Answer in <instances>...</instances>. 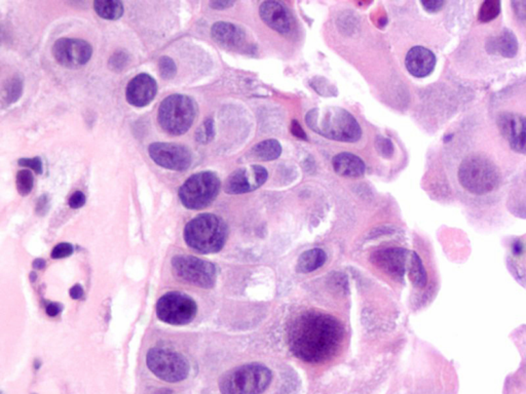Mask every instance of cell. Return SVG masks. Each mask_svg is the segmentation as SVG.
<instances>
[{
    "label": "cell",
    "instance_id": "277c9868",
    "mask_svg": "<svg viewBox=\"0 0 526 394\" xmlns=\"http://www.w3.org/2000/svg\"><path fill=\"white\" fill-rule=\"evenodd\" d=\"M225 222L214 213H201L193 218L184 229L187 246L201 254L220 252L227 239Z\"/></svg>",
    "mask_w": 526,
    "mask_h": 394
},
{
    "label": "cell",
    "instance_id": "74e56055",
    "mask_svg": "<svg viewBox=\"0 0 526 394\" xmlns=\"http://www.w3.org/2000/svg\"><path fill=\"white\" fill-rule=\"evenodd\" d=\"M60 311H61V306H60L59 304L49 303V305L47 306V315L51 316V317L57 316L58 314L60 313Z\"/></svg>",
    "mask_w": 526,
    "mask_h": 394
},
{
    "label": "cell",
    "instance_id": "f1b7e54d",
    "mask_svg": "<svg viewBox=\"0 0 526 394\" xmlns=\"http://www.w3.org/2000/svg\"><path fill=\"white\" fill-rule=\"evenodd\" d=\"M160 76L164 79H172L176 75L177 68L175 62L171 57H162L158 62Z\"/></svg>",
    "mask_w": 526,
    "mask_h": 394
},
{
    "label": "cell",
    "instance_id": "cb8c5ba5",
    "mask_svg": "<svg viewBox=\"0 0 526 394\" xmlns=\"http://www.w3.org/2000/svg\"><path fill=\"white\" fill-rule=\"evenodd\" d=\"M490 43L492 44L493 51L503 57H514L517 53V39L514 36L513 33L509 31H505L503 34L493 39V41H490Z\"/></svg>",
    "mask_w": 526,
    "mask_h": 394
},
{
    "label": "cell",
    "instance_id": "52a82bcc",
    "mask_svg": "<svg viewBox=\"0 0 526 394\" xmlns=\"http://www.w3.org/2000/svg\"><path fill=\"white\" fill-rule=\"evenodd\" d=\"M221 182L213 172H201L189 176L179 189V198L189 209H201L211 205L219 194Z\"/></svg>",
    "mask_w": 526,
    "mask_h": 394
},
{
    "label": "cell",
    "instance_id": "30bf717a",
    "mask_svg": "<svg viewBox=\"0 0 526 394\" xmlns=\"http://www.w3.org/2000/svg\"><path fill=\"white\" fill-rule=\"evenodd\" d=\"M172 266L176 274L186 283L203 289L215 285L217 270L215 265L193 256H176L172 259Z\"/></svg>",
    "mask_w": 526,
    "mask_h": 394
},
{
    "label": "cell",
    "instance_id": "e575fe53",
    "mask_svg": "<svg viewBox=\"0 0 526 394\" xmlns=\"http://www.w3.org/2000/svg\"><path fill=\"white\" fill-rule=\"evenodd\" d=\"M86 203V195L82 191H76L69 198V205L72 209H79Z\"/></svg>",
    "mask_w": 526,
    "mask_h": 394
},
{
    "label": "cell",
    "instance_id": "5bb4252c",
    "mask_svg": "<svg viewBox=\"0 0 526 394\" xmlns=\"http://www.w3.org/2000/svg\"><path fill=\"white\" fill-rule=\"evenodd\" d=\"M503 262L514 280L526 291V234L503 240Z\"/></svg>",
    "mask_w": 526,
    "mask_h": 394
},
{
    "label": "cell",
    "instance_id": "7a4b0ae2",
    "mask_svg": "<svg viewBox=\"0 0 526 394\" xmlns=\"http://www.w3.org/2000/svg\"><path fill=\"white\" fill-rule=\"evenodd\" d=\"M458 186L462 205L475 211L494 207L499 201V191L501 186V174L497 166L489 158L482 155H471L464 158L458 168Z\"/></svg>",
    "mask_w": 526,
    "mask_h": 394
},
{
    "label": "cell",
    "instance_id": "6da1fadb",
    "mask_svg": "<svg viewBox=\"0 0 526 394\" xmlns=\"http://www.w3.org/2000/svg\"><path fill=\"white\" fill-rule=\"evenodd\" d=\"M345 328L334 316L316 310L299 314L288 332L290 349L300 360L321 363L332 358L342 344Z\"/></svg>",
    "mask_w": 526,
    "mask_h": 394
},
{
    "label": "cell",
    "instance_id": "60d3db41",
    "mask_svg": "<svg viewBox=\"0 0 526 394\" xmlns=\"http://www.w3.org/2000/svg\"><path fill=\"white\" fill-rule=\"evenodd\" d=\"M45 266V260H41V259H37V260H35L34 262H33V267H34L35 269H38V270L39 269H42Z\"/></svg>",
    "mask_w": 526,
    "mask_h": 394
},
{
    "label": "cell",
    "instance_id": "d4e9b609",
    "mask_svg": "<svg viewBox=\"0 0 526 394\" xmlns=\"http://www.w3.org/2000/svg\"><path fill=\"white\" fill-rule=\"evenodd\" d=\"M95 10L101 18L105 20H117L123 14V4L117 0H107V1H95Z\"/></svg>",
    "mask_w": 526,
    "mask_h": 394
},
{
    "label": "cell",
    "instance_id": "1f68e13d",
    "mask_svg": "<svg viewBox=\"0 0 526 394\" xmlns=\"http://www.w3.org/2000/svg\"><path fill=\"white\" fill-rule=\"evenodd\" d=\"M127 55L125 51H117L111 57L109 64L113 70H121L127 65Z\"/></svg>",
    "mask_w": 526,
    "mask_h": 394
},
{
    "label": "cell",
    "instance_id": "f546056e",
    "mask_svg": "<svg viewBox=\"0 0 526 394\" xmlns=\"http://www.w3.org/2000/svg\"><path fill=\"white\" fill-rule=\"evenodd\" d=\"M4 92L8 103L16 102L22 94V81L18 78H12L6 86Z\"/></svg>",
    "mask_w": 526,
    "mask_h": 394
},
{
    "label": "cell",
    "instance_id": "4fadbf2b",
    "mask_svg": "<svg viewBox=\"0 0 526 394\" xmlns=\"http://www.w3.org/2000/svg\"><path fill=\"white\" fill-rule=\"evenodd\" d=\"M55 61L69 69H77L86 65L92 55L90 43L82 39L61 38L53 47Z\"/></svg>",
    "mask_w": 526,
    "mask_h": 394
},
{
    "label": "cell",
    "instance_id": "484cf974",
    "mask_svg": "<svg viewBox=\"0 0 526 394\" xmlns=\"http://www.w3.org/2000/svg\"><path fill=\"white\" fill-rule=\"evenodd\" d=\"M501 12V2L499 0H487L481 5L478 18L480 22L487 23L497 18Z\"/></svg>",
    "mask_w": 526,
    "mask_h": 394
},
{
    "label": "cell",
    "instance_id": "d6986e66",
    "mask_svg": "<svg viewBox=\"0 0 526 394\" xmlns=\"http://www.w3.org/2000/svg\"><path fill=\"white\" fill-rule=\"evenodd\" d=\"M437 63L433 51L423 47H414L409 49L405 57L407 71L417 78L425 77L434 71Z\"/></svg>",
    "mask_w": 526,
    "mask_h": 394
},
{
    "label": "cell",
    "instance_id": "b9f144b4",
    "mask_svg": "<svg viewBox=\"0 0 526 394\" xmlns=\"http://www.w3.org/2000/svg\"><path fill=\"white\" fill-rule=\"evenodd\" d=\"M156 394H174L172 391H170V390H160V391H158Z\"/></svg>",
    "mask_w": 526,
    "mask_h": 394
},
{
    "label": "cell",
    "instance_id": "4dcf8cb0",
    "mask_svg": "<svg viewBox=\"0 0 526 394\" xmlns=\"http://www.w3.org/2000/svg\"><path fill=\"white\" fill-rule=\"evenodd\" d=\"M73 252V246L70 244H59L51 250V258L62 259L69 257Z\"/></svg>",
    "mask_w": 526,
    "mask_h": 394
},
{
    "label": "cell",
    "instance_id": "d6a6232c",
    "mask_svg": "<svg viewBox=\"0 0 526 394\" xmlns=\"http://www.w3.org/2000/svg\"><path fill=\"white\" fill-rule=\"evenodd\" d=\"M18 164L21 166H26V168H31L37 174H41L43 170L42 162H41V159L39 157L22 158V159L18 160Z\"/></svg>",
    "mask_w": 526,
    "mask_h": 394
},
{
    "label": "cell",
    "instance_id": "83f0119b",
    "mask_svg": "<svg viewBox=\"0 0 526 394\" xmlns=\"http://www.w3.org/2000/svg\"><path fill=\"white\" fill-rule=\"evenodd\" d=\"M214 135H215V131H214L213 120L211 118H208L203 121V124L197 129L195 137H197V141L199 142V143L207 144L213 139Z\"/></svg>",
    "mask_w": 526,
    "mask_h": 394
},
{
    "label": "cell",
    "instance_id": "ba28073f",
    "mask_svg": "<svg viewBox=\"0 0 526 394\" xmlns=\"http://www.w3.org/2000/svg\"><path fill=\"white\" fill-rule=\"evenodd\" d=\"M148 369L160 380L176 383L186 379L189 365L183 355L168 349L152 348L146 356Z\"/></svg>",
    "mask_w": 526,
    "mask_h": 394
},
{
    "label": "cell",
    "instance_id": "8992f818",
    "mask_svg": "<svg viewBox=\"0 0 526 394\" xmlns=\"http://www.w3.org/2000/svg\"><path fill=\"white\" fill-rule=\"evenodd\" d=\"M197 106L190 96L172 94L164 98L158 109V123L168 135L186 133L197 116Z\"/></svg>",
    "mask_w": 526,
    "mask_h": 394
},
{
    "label": "cell",
    "instance_id": "8d00e7d4",
    "mask_svg": "<svg viewBox=\"0 0 526 394\" xmlns=\"http://www.w3.org/2000/svg\"><path fill=\"white\" fill-rule=\"evenodd\" d=\"M291 131L292 133H293L295 137H297L298 139H308V137H306V133H304L303 129H302V127H300L299 123H298L296 120L292 121Z\"/></svg>",
    "mask_w": 526,
    "mask_h": 394
},
{
    "label": "cell",
    "instance_id": "8fae6325",
    "mask_svg": "<svg viewBox=\"0 0 526 394\" xmlns=\"http://www.w3.org/2000/svg\"><path fill=\"white\" fill-rule=\"evenodd\" d=\"M414 252L404 248H384L374 252L371 260L375 266L399 281L408 275Z\"/></svg>",
    "mask_w": 526,
    "mask_h": 394
},
{
    "label": "cell",
    "instance_id": "44dd1931",
    "mask_svg": "<svg viewBox=\"0 0 526 394\" xmlns=\"http://www.w3.org/2000/svg\"><path fill=\"white\" fill-rule=\"evenodd\" d=\"M332 166L339 176L347 178H360L365 174L366 164L359 156L349 152H342L333 157Z\"/></svg>",
    "mask_w": 526,
    "mask_h": 394
},
{
    "label": "cell",
    "instance_id": "ab89813d",
    "mask_svg": "<svg viewBox=\"0 0 526 394\" xmlns=\"http://www.w3.org/2000/svg\"><path fill=\"white\" fill-rule=\"evenodd\" d=\"M234 4L232 1H212L210 2V5L216 10H224V8H229Z\"/></svg>",
    "mask_w": 526,
    "mask_h": 394
},
{
    "label": "cell",
    "instance_id": "9c48e42d",
    "mask_svg": "<svg viewBox=\"0 0 526 394\" xmlns=\"http://www.w3.org/2000/svg\"><path fill=\"white\" fill-rule=\"evenodd\" d=\"M195 302L185 293L171 291L156 303V315L166 324L182 326L189 324L197 315Z\"/></svg>",
    "mask_w": 526,
    "mask_h": 394
},
{
    "label": "cell",
    "instance_id": "7402d4cb",
    "mask_svg": "<svg viewBox=\"0 0 526 394\" xmlns=\"http://www.w3.org/2000/svg\"><path fill=\"white\" fill-rule=\"evenodd\" d=\"M327 254L321 248H312L300 254L296 264V271L302 274L314 272L326 263Z\"/></svg>",
    "mask_w": 526,
    "mask_h": 394
},
{
    "label": "cell",
    "instance_id": "2e32d148",
    "mask_svg": "<svg viewBox=\"0 0 526 394\" xmlns=\"http://www.w3.org/2000/svg\"><path fill=\"white\" fill-rule=\"evenodd\" d=\"M268 178L266 168L261 166H249L234 170L224 184L228 194H244L260 188Z\"/></svg>",
    "mask_w": 526,
    "mask_h": 394
},
{
    "label": "cell",
    "instance_id": "3957f363",
    "mask_svg": "<svg viewBox=\"0 0 526 394\" xmlns=\"http://www.w3.org/2000/svg\"><path fill=\"white\" fill-rule=\"evenodd\" d=\"M305 121L314 133L334 141L355 143L362 135L357 119L340 107H320L308 112Z\"/></svg>",
    "mask_w": 526,
    "mask_h": 394
},
{
    "label": "cell",
    "instance_id": "ffe728a7",
    "mask_svg": "<svg viewBox=\"0 0 526 394\" xmlns=\"http://www.w3.org/2000/svg\"><path fill=\"white\" fill-rule=\"evenodd\" d=\"M211 34L218 44L227 49L240 47L246 38V34L240 26L227 22L215 23L212 27Z\"/></svg>",
    "mask_w": 526,
    "mask_h": 394
},
{
    "label": "cell",
    "instance_id": "9a60e30c",
    "mask_svg": "<svg viewBox=\"0 0 526 394\" xmlns=\"http://www.w3.org/2000/svg\"><path fill=\"white\" fill-rule=\"evenodd\" d=\"M497 127L513 151L526 155V116L515 112L501 113L497 118Z\"/></svg>",
    "mask_w": 526,
    "mask_h": 394
},
{
    "label": "cell",
    "instance_id": "ac0fdd59",
    "mask_svg": "<svg viewBox=\"0 0 526 394\" xmlns=\"http://www.w3.org/2000/svg\"><path fill=\"white\" fill-rule=\"evenodd\" d=\"M158 92V83L153 77L141 73L134 77L127 86L125 96L129 104L135 107H144L149 104Z\"/></svg>",
    "mask_w": 526,
    "mask_h": 394
},
{
    "label": "cell",
    "instance_id": "4316f807",
    "mask_svg": "<svg viewBox=\"0 0 526 394\" xmlns=\"http://www.w3.org/2000/svg\"><path fill=\"white\" fill-rule=\"evenodd\" d=\"M16 189L18 193L23 196H26L32 190L34 185V178L30 170H20L16 174Z\"/></svg>",
    "mask_w": 526,
    "mask_h": 394
},
{
    "label": "cell",
    "instance_id": "f35d334b",
    "mask_svg": "<svg viewBox=\"0 0 526 394\" xmlns=\"http://www.w3.org/2000/svg\"><path fill=\"white\" fill-rule=\"evenodd\" d=\"M70 296H71L72 299H80L84 296V291H82V287L79 285L72 287L71 289H70Z\"/></svg>",
    "mask_w": 526,
    "mask_h": 394
},
{
    "label": "cell",
    "instance_id": "d590c367",
    "mask_svg": "<svg viewBox=\"0 0 526 394\" xmlns=\"http://www.w3.org/2000/svg\"><path fill=\"white\" fill-rule=\"evenodd\" d=\"M423 8L429 12H437L441 10L442 6L444 5V1H439V0H431V1H423L421 2Z\"/></svg>",
    "mask_w": 526,
    "mask_h": 394
},
{
    "label": "cell",
    "instance_id": "5b68a950",
    "mask_svg": "<svg viewBox=\"0 0 526 394\" xmlns=\"http://www.w3.org/2000/svg\"><path fill=\"white\" fill-rule=\"evenodd\" d=\"M273 381V373L260 363L234 367L220 377L221 394H262Z\"/></svg>",
    "mask_w": 526,
    "mask_h": 394
},
{
    "label": "cell",
    "instance_id": "603a6c76",
    "mask_svg": "<svg viewBox=\"0 0 526 394\" xmlns=\"http://www.w3.org/2000/svg\"><path fill=\"white\" fill-rule=\"evenodd\" d=\"M281 153V146L277 140L268 139L256 144L251 150V155L260 161L277 159Z\"/></svg>",
    "mask_w": 526,
    "mask_h": 394
},
{
    "label": "cell",
    "instance_id": "7c38bea8",
    "mask_svg": "<svg viewBox=\"0 0 526 394\" xmlns=\"http://www.w3.org/2000/svg\"><path fill=\"white\" fill-rule=\"evenodd\" d=\"M150 157L158 166L171 170H186L192 162L187 147L175 143H153L148 148Z\"/></svg>",
    "mask_w": 526,
    "mask_h": 394
},
{
    "label": "cell",
    "instance_id": "836d02e7",
    "mask_svg": "<svg viewBox=\"0 0 526 394\" xmlns=\"http://www.w3.org/2000/svg\"><path fill=\"white\" fill-rule=\"evenodd\" d=\"M377 150L381 155L388 157V156L392 155L394 148H392V144L390 140L382 137L381 140L377 141Z\"/></svg>",
    "mask_w": 526,
    "mask_h": 394
},
{
    "label": "cell",
    "instance_id": "e0dca14e",
    "mask_svg": "<svg viewBox=\"0 0 526 394\" xmlns=\"http://www.w3.org/2000/svg\"><path fill=\"white\" fill-rule=\"evenodd\" d=\"M263 22L279 34H290L295 22L290 10L279 1H265L259 8Z\"/></svg>",
    "mask_w": 526,
    "mask_h": 394
}]
</instances>
